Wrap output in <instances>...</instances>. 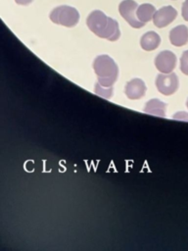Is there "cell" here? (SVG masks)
Listing matches in <instances>:
<instances>
[{"instance_id": "6da1fadb", "label": "cell", "mask_w": 188, "mask_h": 251, "mask_svg": "<svg viewBox=\"0 0 188 251\" xmlns=\"http://www.w3.org/2000/svg\"><path fill=\"white\" fill-rule=\"evenodd\" d=\"M93 69L98 78L95 92L100 96L110 98L113 93V84L118 75L117 64L110 56L100 55L93 62Z\"/></svg>"}, {"instance_id": "7a4b0ae2", "label": "cell", "mask_w": 188, "mask_h": 251, "mask_svg": "<svg viewBox=\"0 0 188 251\" xmlns=\"http://www.w3.org/2000/svg\"><path fill=\"white\" fill-rule=\"evenodd\" d=\"M86 25L94 34L101 38L110 41H116L119 38L120 31L118 22L106 16V14L100 10H95L88 15Z\"/></svg>"}, {"instance_id": "3957f363", "label": "cell", "mask_w": 188, "mask_h": 251, "mask_svg": "<svg viewBox=\"0 0 188 251\" xmlns=\"http://www.w3.org/2000/svg\"><path fill=\"white\" fill-rule=\"evenodd\" d=\"M78 11L70 6L63 5L52 10L50 13V20L57 24L67 27H72L77 25L79 21Z\"/></svg>"}, {"instance_id": "277c9868", "label": "cell", "mask_w": 188, "mask_h": 251, "mask_svg": "<svg viewBox=\"0 0 188 251\" xmlns=\"http://www.w3.org/2000/svg\"><path fill=\"white\" fill-rule=\"evenodd\" d=\"M138 4L133 0H123L118 6L120 16L134 28H140L145 25L144 23L140 22L136 16Z\"/></svg>"}, {"instance_id": "5b68a950", "label": "cell", "mask_w": 188, "mask_h": 251, "mask_svg": "<svg viewBox=\"0 0 188 251\" xmlns=\"http://www.w3.org/2000/svg\"><path fill=\"white\" fill-rule=\"evenodd\" d=\"M156 86L158 90L164 95L174 93L178 87V78L174 73L160 74L156 78Z\"/></svg>"}, {"instance_id": "8992f818", "label": "cell", "mask_w": 188, "mask_h": 251, "mask_svg": "<svg viewBox=\"0 0 188 251\" xmlns=\"http://www.w3.org/2000/svg\"><path fill=\"white\" fill-rule=\"evenodd\" d=\"M175 64H176V57L174 53L168 50L160 52L155 59V65L157 69L164 74L171 73L175 68Z\"/></svg>"}, {"instance_id": "52a82bcc", "label": "cell", "mask_w": 188, "mask_h": 251, "mask_svg": "<svg viewBox=\"0 0 188 251\" xmlns=\"http://www.w3.org/2000/svg\"><path fill=\"white\" fill-rule=\"evenodd\" d=\"M177 16V11L172 6H164L156 11L153 22L157 27H164L172 23Z\"/></svg>"}, {"instance_id": "ba28073f", "label": "cell", "mask_w": 188, "mask_h": 251, "mask_svg": "<svg viewBox=\"0 0 188 251\" xmlns=\"http://www.w3.org/2000/svg\"><path fill=\"white\" fill-rule=\"evenodd\" d=\"M146 92V85L140 78H133L125 85V94L129 99H139Z\"/></svg>"}, {"instance_id": "9c48e42d", "label": "cell", "mask_w": 188, "mask_h": 251, "mask_svg": "<svg viewBox=\"0 0 188 251\" xmlns=\"http://www.w3.org/2000/svg\"><path fill=\"white\" fill-rule=\"evenodd\" d=\"M170 43L174 46H183L188 42V27L184 25H177L169 31Z\"/></svg>"}, {"instance_id": "30bf717a", "label": "cell", "mask_w": 188, "mask_h": 251, "mask_svg": "<svg viewBox=\"0 0 188 251\" xmlns=\"http://www.w3.org/2000/svg\"><path fill=\"white\" fill-rule=\"evenodd\" d=\"M161 43L160 35L155 31H148L144 33L140 39L141 47L146 51L155 50Z\"/></svg>"}, {"instance_id": "8fae6325", "label": "cell", "mask_w": 188, "mask_h": 251, "mask_svg": "<svg viewBox=\"0 0 188 251\" xmlns=\"http://www.w3.org/2000/svg\"><path fill=\"white\" fill-rule=\"evenodd\" d=\"M165 108L166 104L159 99H151L149 100L145 107L144 111L147 114L158 116V117H164L165 116Z\"/></svg>"}, {"instance_id": "7c38bea8", "label": "cell", "mask_w": 188, "mask_h": 251, "mask_svg": "<svg viewBox=\"0 0 188 251\" xmlns=\"http://www.w3.org/2000/svg\"><path fill=\"white\" fill-rule=\"evenodd\" d=\"M155 13H156L155 7L152 4L145 3L138 6L136 11V16L140 22L146 24L153 19Z\"/></svg>"}, {"instance_id": "4fadbf2b", "label": "cell", "mask_w": 188, "mask_h": 251, "mask_svg": "<svg viewBox=\"0 0 188 251\" xmlns=\"http://www.w3.org/2000/svg\"><path fill=\"white\" fill-rule=\"evenodd\" d=\"M180 70L183 74L188 75V50L182 53L180 58Z\"/></svg>"}, {"instance_id": "5bb4252c", "label": "cell", "mask_w": 188, "mask_h": 251, "mask_svg": "<svg viewBox=\"0 0 188 251\" xmlns=\"http://www.w3.org/2000/svg\"><path fill=\"white\" fill-rule=\"evenodd\" d=\"M181 15L185 21L188 22V0H185L182 4L181 8Z\"/></svg>"}, {"instance_id": "9a60e30c", "label": "cell", "mask_w": 188, "mask_h": 251, "mask_svg": "<svg viewBox=\"0 0 188 251\" xmlns=\"http://www.w3.org/2000/svg\"><path fill=\"white\" fill-rule=\"evenodd\" d=\"M174 119H183V120H186L188 121V114L184 113V112H178L176 113L174 116H173Z\"/></svg>"}, {"instance_id": "2e32d148", "label": "cell", "mask_w": 188, "mask_h": 251, "mask_svg": "<svg viewBox=\"0 0 188 251\" xmlns=\"http://www.w3.org/2000/svg\"><path fill=\"white\" fill-rule=\"evenodd\" d=\"M17 4L19 5H28L29 3H31L33 0H15Z\"/></svg>"}, {"instance_id": "e0dca14e", "label": "cell", "mask_w": 188, "mask_h": 251, "mask_svg": "<svg viewBox=\"0 0 188 251\" xmlns=\"http://www.w3.org/2000/svg\"><path fill=\"white\" fill-rule=\"evenodd\" d=\"M186 105H187V108H188V100H187V102H186Z\"/></svg>"}]
</instances>
